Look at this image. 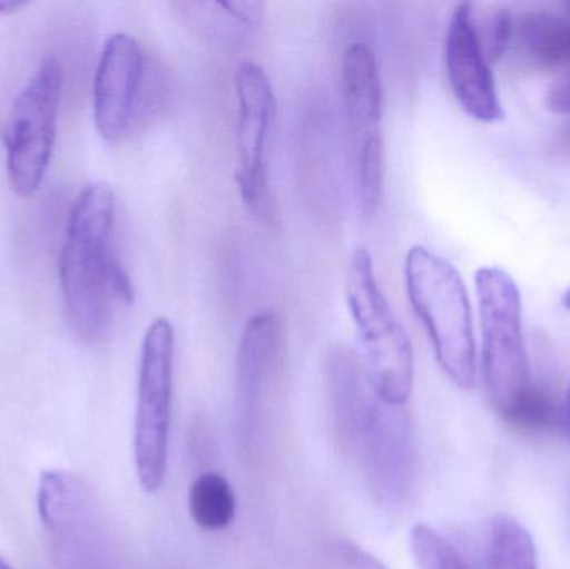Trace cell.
<instances>
[{
    "label": "cell",
    "instance_id": "cell-13",
    "mask_svg": "<svg viewBox=\"0 0 570 569\" xmlns=\"http://www.w3.org/2000/svg\"><path fill=\"white\" fill-rule=\"evenodd\" d=\"M518 40L532 62L542 67L570 63V22L551 12L521 17Z\"/></svg>",
    "mask_w": 570,
    "mask_h": 569
},
{
    "label": "cell",
    "instance_id": "cell-6",
    "mask_svg": "<svg viewBox=\"0 0 570 569\" xmlns=\"http://www.w3.org/2000/svg\"><path fill=\"white\" fill-rule=\"evenodd\" d=\"M174 350L176 333L173 323L167 317H157L147 327L140 351L134 424L137 478L147 493H157L166 478L173 414Z\"/></svg>",
    "mask_w": 570,
    "mask_h": 569
},
{
    "label": "cell",
    "instance_id": "cell-12",
    "mask_svg": "<svg viewBox=\"0 0 570 569\" xmlns=\"http://www.w3.org/2000/svg\"><path fill=\"white\" fill-rule=\"evenodd\" d=\"M144 80V53L126 32L107 39L94 80V120L106 140L122 137L132 124Z\"/></svg>",
    "mask_w": 570,
    "mask_h": 569
},
{
    "label": "cell",
    "instance_id": "cell-8",
    "mask_svg": "<svg viewBox=\"0 0 570 569\" xmlns=\"http://www.w3.org/2000/svg\"><path fill=\"white\" fill-rule=\"evenodd\" d=\"M342 92L354 150L358 209L364 216H374L384 190V137L381 72L367 43H352L345 50Z\"/></svg>",
    "mask_w": 570,
    "mask_h": 569
},
{
    "label": "cell",
    "instance_id": "cell-26",
    "mask_svg": "<svg viewBox=\"0 0 570 569\" xmlns=\"http://www.w3.org/2000/svg\"><path fill=\"white\" fill-rule=\"evenodd\" d=\"M568 424H569V433H570V391H569V403H568Z\"/></svg>",
    "mask_w": 570,
    "mask_h": 569
},
{
    "label": "cell",
    "instance_id": "cell-14",
    "mask_svg": "<svg viewBox=\"0 0 570 569\" xmlns=\"http://www.w3.org/2000/svg\"><path fill=\"white\" fill-rule=\"evenodd\" d=\"M189 511L194 523L204 531H223L236 517V494L219 473H204L189 491Z\"/></svg>",
    "mask_w": 570,
    "mask_h": 569
},
{
    "label": "cell",
    "instance_id": "cell-16",
    "mask_svg": "<svg viewBox=\"0 0 570 569\" xmlns=\"http://www.w3.org/2000/svg\"><path fill=\"white\" fill-rule=\"evenodd\" d=\"M501 414L515 430L541 433L558 424L559 404L551 391L529 384Z\"/></svg>",
    "mask_w": 570,
    "mask_h": 569
},
{
    "label": "cell",
    "instance_id": "cell-19",
    "mask_svg": "<svg viewBox=\"0 0 570 569\" xmlns=\"http://www.w3.org/2000/svg\"><path fill=\"white\" fill-rule=\"evenodd\" d=\"M512 36H514V19H512L511 12L505 9L494 10L485 22L482 36L479 32L482 50H484L489 63L498 62L505 56Z\"/></svg>",
    "mask_w": 570,
    "mask_h": 569
},
{
    "label": "cell",
    "instance_id": "cell-2",
    "mask_svg": "<svg viewBox=\"0 0 570 569\" xmlns=\"http://www.w3.org/2000/svg\"><path fill=\"white\" fill-rule=\"evenodd\" d=\"M116 194L104 183L90 184L77 197L60 259V281L70 323L79 336L96 341L112 323V276L119 257L110 246Z\"/></svg>",
    "mask_w": 570,
    "mask_h": 569
},
{
    "label": "cell",
    "instance_id": "cell-20",
    "mask_svg": "<svg viewBox=\"0 0 570 569\" xmlns=\"http://www.w3.org/2000/svg\"><path fill=\"white\" fill-rule=\"evenodd\" d=\"M224 16L236 20L240 26H256L264 17V3L257 2H217Z\"/></svg>",
    "mask_w": 570,
    "mask_h": 569
},
{
    "label": "cell",
    "instance_id": "cell-3",
    "mask_svg": "<svg viewBox=\"0 0 570 569\" xmlns=\"http://www.w3.org/2000/svg\"><path fill=\"white\" fill-rule=\"evenodd\" d=\"M405 290L415 316L428 331L442 371L459 387L475 380V340L471 303L454 266L422 246L404 261Z\"/></svg>",
    "mask_w": 570,
    "mask_h": 569
},
{
    "label": "cell",
    "instance_id": "cell-5",
    "mask_svg": "<svg viewBox=\"0 0 570 569\" xmlns=\"http://www.w3.org/2000/svg\"><path fill=\"white\" fill-rule=\"evenodd\" d=\"M482 331V377L499 413L529 386V360L522 333L521 293L499 267L475 274Z\"/></svg>",
    "mask_w": 570,
    "mask_h": 569
},
{
    "label": "cell",
    "instance_id": "cell-7",
    "mask_svg": "<svg viewBox=\"0 0 570 569\" xmlns=\"http://www.w3.org/2000/svg\"><path fill=\"white\" fill-rule=\"evenodd\" d=\"M60 92L62 66L57 57H46L10 110L6 130L7 173L17 196H33L46 177L56 143Z\"/></svg>",
    "mask_w": 570,
    "mask_h": 569
},
{
    "label": "cell",
    "instance_id": "cell-1",
    "mask_svg": "<svg viewBox=\"0 0 570 569\" xmlns=\"http://www.w3.org/2000/svg\"><path fill=\"white\" fill-rule=\"evenodd\" d=\"M328 393L342 447L379 507L397 513L417 481V447L405 406L381 400L361 356L345 347L328 360Z\"/></svg>",
    "mask_w": 570,
    "mask_h": 569
},
{
    "label": "cell",
    "instance_id": "cell-18",
    "mask_svg": "<svg viewBox=\"0 0 570 569\" xmlns=\"http://www.w3.org/2000/svg\"><path fill=\"white\" fill-rule=\"evenodd\" d=\"M72 507L69 478L60 471H43L37 491V510L49 530H56L66 521Z\"/></svg>",
    "mask_w": 570,
    "mask_h": 569
},
{
    "label": "cell",
    "instance_id": "cell-21",
    "mask_svg": "<svg viewBox=\"0 0 570 569\" xmlns=\"http://www.w3.org/2000/svg\"><path fill=\"white\" fill-rule=\"evenodd\" d=\"M338 558L352 569H387L381 560L372 557L367 551L362 550L361 547L354 543H337L335 545Z\"/></svg>",
    "mask_w": 570,
    "mask_h": 569
},
{
    "label": "cell",
    "instance_id": "cell-17",
    "mask_svg": "<svg viewBox=\"0 0 570 569\" xmlns=\"http://www.w3.org/2000/svg\"><path fill=\"white\" fill-rule=\"evenodd\" d=\"M411 547L417 569H469L458 550L428 524L412 528Z\"/></svg>",
    "mask_w": 570,
    "mask_h": 569
},
{
    "label": "cell",
    "instance_id": "cell-10",
    "mask_svg": "<svg viewBox=\"0 0 570 569\" xmlns=\"http://www.w3.org/2000/svg\"><path fill=\"white\" fill-rule=\"evenodd\" d=\"M284 351V323L279 314L264 311L244 327L237 351L234 391V431L244 453L254 450L264 393Z\"/></svg>",
    "mask_w": 570,
    "mask_h": 569
},
{
    "label": "cell",
    "instance_id": "cell-9",
    "mask_svg": "<svg viewBox=\"0 0 570 569\" xmlns=\"http://www.w3.org/2000/svg\"><path fill=\"white\" fill-rule=\"evenodd\" d=\"M237 97L236 184L244 206L254 216L271 217L269 147L277 117V100L266 70L256 62L240 63L234 79Z\"/></svg>",
    "mask_w": 570,
    "mask_h": 569
},
{
    "label": "cell",
    "instance_id": "cell-4",
    "mask_svg": "<svg viewBox=\"0 0 570 569\" xmlns=\"http://www.w3.org/2000/svg\"><path fill=\"white\" fill-rule=\"evenodd\" d=\"M345 300L374 390L385 403L405 406L414 387V351L407 331L382 293L374 261L365 247L351 256Z\"/></svg>",
    "mask_w": 570,
    "mask_h": 569
},
{
    "label": "cell",
    "instance_id": "cell-24",
    "mask_svg": "<svg viewBox=\"0 0 570 569\" xmlns=\"http://www.w3.org/2000/svg\"><path fill=\"white\" fill-rule=\"evenodd\" d=\"M562 304H564L566 310L570 311V287L562 296Z\"/></svg>",
    "mask_w": 570,
    "mask_h": 569
},
{
    "label": "cell",
    "instance_id": "cell-15",
    "mask_svg": "<svg viewBox=\"0 0 570 569\" xmlns=\"http://www.w3.org/2000/svg\"><path fill=\"white\" fill-rule=\"evenodd\" d=\"M484 569H538L534 540L514 518L501 517L492 524Z\"/></svg>",
    "mask_w": 570,
    "mask_h": 569
},
{
    "label": "cell",
    "instance_id": "cell-27",
    "mask_svg": "<svg viewBox=\"0 0 570 569\" xmlns=\"http://www.w3.org/2000/svg\"><path fill=\"white\" fill-rule=\"evenodd\" d=\"M566 7H568V10H569V12H570V2H569V3H568V6H566Z\"/></svg>",
    "mask_w": 570,
    "mask_h": 569
},
{
    "label": "cell",
    "instance_id": "cell-25",
    "mask_svg": "<svg viewBox=\"0 0 570 569\" xmlns=\"http://www.w3.org/2000/svg\"><path fill=\"white\" fill-rule=\"evenodd\" d=\"M0 569H13L12 567H9V565L6 563V561L0 558Z\"/></svg>",
    "mask_w": 570,
    "mask_h": 569
},
{
    "label": "cell",
    "instance_id": "cell-22",
    "mask_svg": "<svg viewBox=\"0 0 570 569\" xmlns=\"http://www.w3.org/2000/svg\"><path fill=\"white\" fill-rule=\"evenodd\" d=\"M546 107L554 114H570V72L549 87Z\"/></svg>",
    "mask_w": 570,
    "mask_h": 569
},
{
    "label": "cell",
    "instance_id": "cell-23",
    "mask_svg": "<svg viewBox=\"0 0 570 569\" xmlns=\"http://www.w3.org/2000/svg\"><path fill=\"white\" fill-rule=\"evenodd\" d=\"M26 6L23 0H0V13H16Z\"/></svg>",
    "mask_w": 570,
    "mask_h": 569
},
{
    "label": "cell",
    "instance_id": "cell-11",
    "mask_svg": "<svg viewBox=\"0 0 570 569\" xmlns=\"http://www.w3.org/2000/svg\"><path fill=\"white\" fill-rule=\"evenodd\" d=\"M445 70L455 99L472 119L495 122L504 117L471 3H459L452 13L445 37Z\"/></svg>",
    "mask_w": 570,
    "mask_h": 569
}]
</instances>
